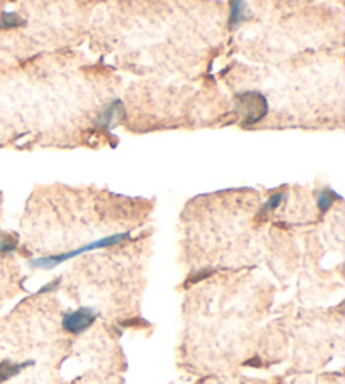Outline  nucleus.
<instances>
[{
    "label": "nucleus",
    "mask_w": 345,
    "mask_h": 384,
    "mask_svg": "<svg viewBox=\"0 0 345 384\" xmlns=\"http://www.w3.org/2000/svg\"><path fill=\"white\" fill-rule=\"evenodd\" d=\"M246 19H248V16H246V0H231L229 27L241 25Z\"/></svg>",
    "instance_id": "1"
},
{
    "label": "nucleus",
    "mask_w": 345,
    "mask_h": 384,
    "mask_svg": "<svg viewBox=\"0 0 345 384\" xmlns=\"http://www.w3.org/2000/svg\"><path fill=\"white\" fill-rule=\"evenodd\" d=\"M17 248V238L7 232H0V253H9Z\"/></svg>",
    "instance_id": "2"
}]
</instances>
